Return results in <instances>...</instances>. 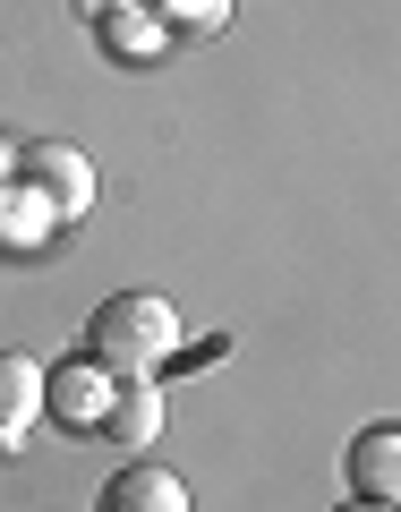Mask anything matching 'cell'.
Returning <instances> with one entry per match:
<instances>
[{
	"label": "cell",
	"instance_id": "cell-1",
	"mask_svg": "<svg viewBox=\"0 0 401 512\" xmlns=\"http://www.w3.org/2000/svg\"><path fill=\"white\" fill-rule=\"evenodd\" d=\"M180 350V308L163 291H111L86 316V359H103L111 376H154Z\"/></svg>",
	"mask_w": 401,
	"mask_h": 512
},
{
	"label": "cell",
	"instance_id": "cell-2",
	"mask_svg": "<svg viewBox=\"0 0 401 512\" xmlns=\"http://www.w3.org/2000/svg\"><path fill=\"white\" fill-rule=\"evenodd\" d=\"M9 180H26L60 222L94 214V163L69 146V137H35V146H18V154H9Z\"/></svg>",
	"mask_w": 401,
	"mask_h": 512
},
{
	"label": "cell",
	"instance_id": "cell-3",
	"mask_svg": "<svg viewBox=\"0 0 401 512\" xmlns=\"http://www.w3.org/2000/svg\"><path fill=\"white\" fill-rule=\"evenodd\" d=\"M103 402H111V367L103 359H60V367H43V419L60 427V436H94L103 427Z\"/></svg>",
	"mask_w": 401,
	"mask_h": 512
},
{
	"label": "cell",
	"instance_id": "cell-4",
	"mask_svg": "<svg viewBox=\"0 0 401 512\" xmlns=\"http://www.w3.org/2000/svg\"><path fill=\"white\" fill-rule=\"evenodd\" d=\"M154 436H163V384H154V376H111V402H103L94 444H111V453L137 461Z\"/></svg>",
	"mask_w": 401,
	"mask_h": 512
},
{
	"label": "cell",
	"instance_id": "cell-5",
	"mask_svg": "<svg viewBox=\"0 0 401 512\" xmlns=\"http://www.w3.org/2000/svg\"><path fill=\"white\" fill-rule=\"evenodd\" d=\"M43 419V359L26 350H0V461H18L26 436Z\"/></svg>",
	"mask_w": 401,
	"mask_h": 512
},
{
	"label": "cell",
	"instance_id": "cell-6",
	"mask_svg": "<svg viewBox=\"0 0 401 512\" xmlns=\"http://www.w3.org/2000/svg\"><path fill=\"white\" fill-rule=\"evenodd\" d=\"M342 478H350V495H367V504H401V427L393 419L359 427L350 453H342Z\"/></svg>",
	"mask_w": 401,
	"mask_h": 512
},
{
	"label": "cell",
	"instance_id": "cell-7",
	"mask_svg": "<svg viewBox=\"0 0 401 512\" xmlns=\"http://www.w3.org/2000/svg\"><path fill=\"white\" fill-rule=\"evenodd\" d=\"M94 512H188V487L163 470V461H120V470L103 478V495H94Z\"/></svg>",
	"mask_w": 401,
	"mask_h": 512
},
{
	"label": "cell",
	"instance_id": "cell-8",
	"mask_svg": "<svg viewBox=\"0 0 401 512\" xmlns=\"http://www.w3.org/2000/svg\"><path fill=\"white\" fill-rule=\"evenodd\" d=\"M94 43H103L120 69H137V60H163V18H154V0H103L94 9Z\"/></svg>",
	"mask_w": 401,
	"mask_h": 512
},
{
	"label": "cell",
	"instance_id": "cell-9",
	"mask_svg": "<svg viewBox=\"0 0 401 512\" xmlns=\"http://www.w3.org/2000/svg\"><path fill=\"white\" fill-rule=\"evenodd\" d=\"M52 231H60V214L26 180L0 188V256H43V239H52Z\"/></svg>",
	"mask_w": 401,
	"mask_h": 512
},
{
	"label": "cell",
	"instance_id": "cell-10",
	"mask_svg": "<svg viewBox=\"0 0 401 512\" xmlns=\"http://www.w3.org/2000/svg\"><path fill=\"white\" fill-rule=\"evenodd\" d=\"M239 0H154V18H163V35H222L231 26Z\"/></svg>",
	"mask_w": 401,
	"mask_h": 512
},
{
	"label": "cell",
	"instance_id": "cell-11",
	"mask_svg": "<svg viewBox=\"0 0 401 512\" xmlns=\"http://www.w3.org/2000/svg\"><path fill=\"white\" fill-rule=\"evenodd\" d=\"M222 350H231L222 333H205V342H188V333H180V350H171V367H205V359H222Z\"/></svg>",
	"mask_w": 401,
	"mask_h": 512
},
{
	"label": "cell",
	"instance_id": "cell-12",
	"mask_svg": "<svg viewBox=\"0 0 401 512\" xmlns=\"http://www.w3.org/2000/svg\"><path fill=\"white\" fill-rule=\"evenodd\" d=\"M333 512H401V504H367V495H350V504H333Z\"/></svg>",
	"mask_w": 401,
	"mask_h": 512
},
{
	"label": "cell",
	"instance_id": "cell-13",
	"mask_svg": "<svg viewBox=\"0 0 401 512\" xmlns=\"http://www.w3.org/2000/svg\"><path fill=\"white\" fill-rule=\"evenodd\" d=\"M0 188H9V154H0Z\"/></svg>",
	"mask_w": 401,
	"mask_h": 512
},
{
	"label": "cell",
	"instance_id": "cell-14",
	"mask_svg": "<svg viewBox=\"0 0 401 512\" xmlns=\"http://www.w3.org/2000/svg\"><path fill=\"white\" fill-rule=\"evenodd\" d=\"M94 9H103V0H94Z\"/></svg>",
	"mask_w": 401,
	"mask_h": 512
}]
</instances>
